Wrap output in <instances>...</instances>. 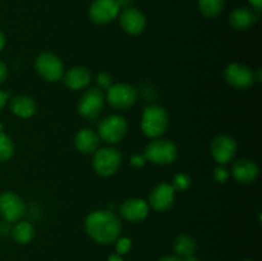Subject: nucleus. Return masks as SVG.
<instances>
[{
  "label": "nucleus",
  "instance_id": "obj_1",
  "mask_svg": "<svg viewBox=\"0 0 262 261\" xmlns=\"http://www.w3.org/2000/svg\"><path fill=\"white\" fill-rule=\"evenodd\" d=\"M87 234L100 245L115 242L122 233V222L110 210H97L84 220Z\"/></svg>",
  "mask_w": 262,
  "mask_h": 261
},
{
  "label": "nucleus",
  "instance_id": "obj_2",
  "mask_svg": "<svg viewBox=\"0 0 262 261\" xmlns=\"http://www.w3.org/2000/svg\"><path fill=\"white\" fill-rule=\"evenodd\" d=\"M169 125L168 112L159 105H150L143 110L141 129L147 137L158 138L165 133Z\"/></svg>",
  "mask_w": 262,
  "mask_h": 261
},
{
  "label": "nucleus",
  "instance_id": "obj_3",
  "mask_svg": "<svg viewBox=\"0 0 262 261\" xmlns=\"http://www.w3.org/2000/svg\"><path fill=\"white\" fill-rule=\"evenodd\" d=\"M178 156V148L171 141L154 140L146 146L145 159L158 165L171 164Z\"/></svg>",
  "mask_w": 262,
  "mask_h": 261
},
{
  "label": "nucleus",
  "instance_id": "obj_4",
  "mask_svg": "<svg viewBox=\"0 0 262 261\" xmlns=\"http://www.w3.org/2000/svg\"><path fill=\"white\" fill-rule=\"evenodd\" d=\"M122 164V154L114 147L100 148L95 153L92 165L95 171L102 177H110L115 174Z\"/></svg>",
  "mask_w": 262,
  "mask_h": 261
},
{
  "label": "nucleus",
  "instance_id": "obj_5",
  "mask_svg": "<svg viewBox=\"0 0 262 261\" xmlns=\"http://www.w3.org/2000/svg\"><path fill=\"white\" fill-rule=\"evenodd\" d=\"M36 72L48 82H58L63 79L64 66L59 56L53 53H42L35 60Z\"/></svg>",
  "mask_w": 262,
  "mask_h": 261
},
{
  "label": "nucleus",
  "instance_id": "obj_6",
  "mask_svg": "<svg viewBox=\"0 0 262 261\" xmlns=\"http://www.w3.org/2000/svg\"><path fill=\"white\" fill-rule=\"evenodd\" d=\"M128 124L124 117L118 114L109 115L99 125V137L107 143H117L127 135Z\"/></svg>",
  "mask_w": 262,
  "mask_h": 261
},
{
  "label": "nucleus",
  "instance_id": "obj_7",
  "mask_svg": "<svg viewBox=\"0 0 262 261\" xmlns=\"http://www.w3.org/2000/svg\"><path fill=\"white\" fill-rule=\"evenodd\" d=\"M224 78L229 86L237 90H245L255 82V72L250 67L239 63H232L224 69Z\"/></svg>",
  "mask_w": 262,
  "mask_h": 261
},
{
  "label": "nucleus",
  "instance_id": "obj_8",
  "mask_svg": "<svg viewBox=\"0 0 262 261\" xmlns=\"http://www.w3.org/2000/svg\"><path fill=\"white\" fill-rule=\"evenodd\" d=\"M137 90L128 83H117L112 84L107 89L106 99L109 104L115 109H128L132 106L137 100Z\"/></svg>",
  "mask_w": 262,
  "mask_h": 261
},
{
  "label": "nucleus",
  "instance_id": "obj_9",
  "mask_svg": "<svg viewBox=\"0 0 262 261\" xmlns=\"http://www.w3.org/2000/svg\"><path fill=\"white\" fill-rule=\"evenodd\" d=\"M105 97L100 89H90L82 95L78 102V113L86 119H95L99 117L104 106Z\"/></svg>",
  "mask_w": 262,
  "mask_h": 261
},
{
  "label": "nucleus",
  "instance_id": "obj_10",
  "mask_svg": "<svg viewBox=\"0 0 262 261\" xmlns=\"http://www.w3.org/2000/svg\"><path fill=\"white\" fill-rule=\"evenodd\" d=\"M25 212V202L18 194L13 192H4L0 194V214L7 222H18Z\"/></svg>",
  "mask_w": 262,
  "mask_h": 261
},
{
  "label": "nucleus",
  "instance_id": "obj_11",
  "mask_svg": "<svg viewBox=\"0 0 262 261\" xmlns=\"http://www.w3.org/2000/svg\"><path fill=\"white\" fill-rule=\"evenodd\" d=\"M89 14L96 25H106L118 17L119 5L115 0H95L90 7Z\"/></svg>",
  "mask_w": 262,
  "mask_h": 261
},
{
  "label": "nucleus",
  "instance_id": "obj_12",
  "mask_svg": "<svg viewBox=\"0 0 262 261\" xmlns=\"http://www.w3.org/2000/svg\"><path fill=\"white\" fill-rule=\"evenodd\" d=\"M238 146L233 137L228 135H220L211 142V154L219 164H228L237 155Z\"/></svg>",
  "mask_w": 262,
  "mask_h": 261
},
{
  "label": "nucleus",
  "instance_id": "obj_13",
  "mask_svg": "<svg viewBox=\"0 0 262 261\" xmlns=\"http://www.w3.org/2000/svg\"><path fill=\"white\" fill-rule=\"evenodd\" d=\"M176 201V189L168 183H160L150 192L148 202L156 211H166L170 209Z\"/></svg>",
  "mask_w": 262,
  "mask_h": 261
},
{
  "label": "nucleus",
  "instance_id": "obj_14",
  "mask_svg": "<svg viewBox=\"0 0 262 261\" xmlns=\"http://www.w3.org/2000/svg\"><path fill=\"white\" fill-rule=\"evenodd\" d=\"M150 206L142 199L125 200L119 207V212L125 220L130 223H140L147 217Z\"/></svg>",
  "mask_w": 262,
  "mask_h": 261
},
{
  "label": "nucleus",
  "instance_id": "obj_15",
  "mask_svg": "<svg viewBox=\"0 0 262 261\" xmlns=\"http://www.w3.org/2000/svg\"><path fill=\"white\" fill-rule=\"evenodd\" d=\"M120 27L129 35H140L146 27V18L138 9L128 7L123 10L119 18Z\"/></svg>",
  "mask_w": 262,
  "mask_h": 261
},
{
  "label": "nucleus",
  "instance_id": "obj_16",
  "mask_svg": "<svg viewBox=\"0 0 262 261\" xmlns=\"http://www.w3.org/2000/svg\"><path fill=\"white\" fill-rule=\"evenodd\" d=\"M232 173L241 183H252L258 177V165L250 159H241L233 164Z\"/></svg>",
  "mask_w": 262,
  "mask_h": 261
},
{
  "label": "nucleus",
  "instance_id": "obj_17",
  "mask_svg": "<svg viewBox=\"0 0 262 261\" xmlns=\"http://www.w3.org/2000/svg\"><path fill=\"white\" fill-rule=\"evenodd\" d=\"M257 13L250 8H237L233 10L229 17V23L234 30L237 31H246L250 30L257 20Z\"/></svg>",
  "mask_w": 262,
  "mask_h": 261
},
{
  "label": "nucleus",
  "instance_id": "obj_18",
  "mask_svg": "<svg viewBox=\"0 0 262 261\" xmlns=\"http://www.w3.org/2000/svg\"><path fill=\"white\" fill-rule=\"evenodd\" d=\"M64 83L71 90H82L91 82V72L86 67H73L63 76Z\"/></svg>",
  "mask_w": 262,
  "mask_h": 261
},
{
  "label": "nucleus",
  "instance_id": "obj_19",
  "mask_svg": "<svg viewBox=\"0 0 262 261\" xmlns=\"http://www.w3.org/2000/svg\"><path fill=\"white\" fill-rule=\"evenodd\" d=\"M74 145L82 154H92L99 148L100 137L94 130L81 129L74 137Z\"/></svg>",
  "mask_w": 262,
  "mask_h": 261
},
{
  "label": "nucleus",
  "instance_id": "obj_20",
  "mask_svg": "<svg viewBox=\"0 0 262 261\" xmlns=\"http://www.w3.org/2000/svg\"><path fill=\"white\" fill-rule=\"evenodd\" d=\"M10 110L20 118H31L37 110L36 102L30 96H17L10 101Z\"/></svg>",
  "mask_w": 262,
  "mask_h": 261
},
{
  "label": "nucleus",
  "instance_id": "obj_21",
  "mask_svg": "<svg viewBox=\"0 0 262 261\" xmlns=\"http://www.w3.org/2000/svg\"><path fill=\"white\" fill-rule=\"evenodd\" d=\"M173 248L177 256H179L181 258H188L194 256L197 245L196 241L192 237H189L187 234H181L174 240Z\"/></svg>",
  "mask_w": 262,
  "mask_h": 261
},
{
  "label": "nucleus",
  "instance_id": "obj_22",
  "mask_svg": "<svg viewBox=\"0 0 262 261\" xmlns=\"http://www.w3.org/2000/svg\"><path fill=\"white\" fill-rule=\"evenodd\" d=\"M12 237L19 245L30 243L35 237V228L27 222L17 223L12 229Z\"/></svg>",
  "mask_w": 262,
  "mask_h": 261
},
{
  "label": "nucleus",
  "instance_id": "obj_23",
  "mask_svg": "<svg viewBox=\"0 0 262 261\" xmlns=\"http://www.w3.org/2000/svg\"><path fill=\"white\" fill-rule=\"evenodd\" d=\"M225 0H199V8L206 18H215L224 9Z\"/></svg>",
  "mask_w": 262,
  "mask_h": 261
},
{
  "label": "nucleus",
  "instance_id": "obj_24",
  "mask_svg": "<svg viewBox=\"0 0 262 261\" xmlns=\"http://www.w3.org/2000/svg\"><path fill=\"white\" fill-rule=\"evenodd\" d=\"M14 146L8 135L0 130V161H7L12 158Z\"/></svg>",
  "mask_w": 262,
  "mask_h": 261
},
{
  "label": "nucleus",
  "instance_id": "obj_25",
  "mask_svg": "<svg viewBox=\"0 0 262 261\" xmlns=\"http://www.w3.org/2000/svg\"><path fill=\"white\" fill-rule=\"evenodd\" d=\"M191 186V177L187 176V174H177L174 177L173 181V188L177 189V191H186L188 187Z\"/></svg>",
  "mask_w": 262,
  "mask_h": 261
},
{
  "label": "nucleus",
  "instance_id": "obj_26",
  "mask_svg": "<svg viewBox=\"0 0 262 261\" xmlns=\"http://www.w3.org/2000/svg\"><path fill=\"white\" fill-rule=\"evenodd\" d=\"M115 251H117V255L122 256L125 255V253L129 252L130 247H132V241L127 237H122V238H118L115 241Z\"/></svg>",
  "mask_w": 262,
  "mask_h": 261
},
{
  "label": "nucleus",
  "instance_id": "obj_27",
  "mask_svg": "<svg viewBox=\"0 0 262 261\" xmlns=\"http://www.w3.org/2000/svg\"><path fill=\"white\" fill-rule=\"evenodd\" d=\"M214 178L215 181L219 182V183H225V182L229 179V171H228V169H225L223 165H219L217 168H215Z\"/></svg>",
  "mask_w": 262,
  "mask_h": 261
},
{
  "label": "nucleus",
  "instance_id": "obj_28",
  "mask_svg": "<svg viewBox=\"0 0 262 261\" xmlns=\"http://www.w3.org/2000/svg\"><path fill=\"white\" fill-rule=\"evenodd\" d=\"M112 76L107 73H100L97 74V84H99L101 89H109V87H112Z\"/></svg>",
  "mask_w": 262,
  "mask_h": 261
},
{
  "label": "nucleus",
  "instance_id": "obj_29",
  "mask_svg": "<svg viewBox=\"0 0 262 261\" xmlns=\"http://www.w3.org/2000/svg\"><path fill=\"white\" fill-rule=\"evenodd\" d=\"M145 156H140V155H135L132 158V165L133 166H143V164H145Z\"/></svg>",
  "mask_w": 262,
  "mask_h": 261
},
{
  "label": "nucleus",
  "instance_id": "obj_30",
  "mask_svg": "<svg viewBox=\"0 0 262 261\" xmlns=\"http://www.w3.org/2000/svg\"><path fill=\"white\" fill-rule=\"evenodd\" d=\"M7 77H8L7 66H5V64L0 60V83H3V82L5 81V79H7Z\"/></svg>",
  "mask_w": 262,
  "mask_h": 261
},
{
  "label": "nucleus",
  "instance_id": "obj_31",
  "mask_svg": "<svg viewBox=\"0 0 262 261\" xmlns=\"http://www.w3.org/2000/svg\"><path fill=\"white\" fill-rule=\"evenodd\" d=\"M250 2V4L252 5L253 10H255L256 13H260L261 9H262V0H248Z\"/></svg>",
  "mask_w": 262,
  "mask_h": 261
},
{
  "label": "nucleus",
  "instance_id": "obj_32",
  "mask_svg": "<svg viewBox=\"0 0 262 261\" xmlns=\"http://www.w3.org/2000/svg\"><path fill=\"white\" fill-rule=\"evenodd\" d=\"M158 261H183V258H181L177 255H166L163 256V257L159 258Z\"/></svg>",
  "mask_w": 262,
  "mask_h": 261
},
{
  "label": "nucleus",
  "instance_id": "obj_33",
  "mask_svg": "<svg viewBox=\"0 0 262 261\" xmlns=\"http://www.w3.org/2000/svg\"><path fill=\"white\" fill-rule=\"evenodd\" d=\"M7 100H8V94L0 90V110L5 106V104H7Z\"/></svg>",
  "mask_w": 262,
  "mask_h": 261
},
{
  "label": "nucleus",
  "instance_id": "obj_34",
  "mask_svg": "<svg viewBox=\"0 0 262 261\" xmlns=\"http://www.w3.org/2000/svg\"><path fill=\"white\" fill-rule=\"evenodd\" d=\"M107 261H123V258L119 255H117V253H113V255L109 256Z\"/></svg>",
  "mask_w": 262,
  "mask_h": 261
},
{
  "label": "nucleus",
  "instance_id": "obj_35",
  "mask_svg": "<svg viewBox=\"0 0 262 261\" xmlns=\"http://www.w3.org/2000/svg\"><path fill=\"white\" fill-rule=\"evenodd\" d=\"M4 45H5V36H4V33H3L2 31H0V51L3 50Z\"/></svg>",
  "mask_w": 262,
  "mask_h": 261
},
{
  "label": "nucleus",
  "instance_id": "obj_36",
  "mask_svg": "<svg viewBox=\"0 0 262 261\" xmlns=\"http://www.w3.org/2000/svg\"><path fill=\"white\" fill-rule=\"evenodd\" d=\"M115 2H117V4L119 5V8H120V7H123V5L129 4L130 0H115Z\"/></svg>",
  "mask_w": 262,
  "mask_h": 261
},
{
  "label": "nucleus",
  "instance_id": "obj_37",
  "mask_svg": "<svg viewBox=\"0 0 262 261\" xmlns=\"http://www.w3.org/2000/svg\"><path fill=\"white\" fill-rule=\"evenodd\" d=\"M243 261H253V260H250V258H248V260H243Z\"/></svg>",
  "mask_w": 262,
  "mask_h": 261
}]
</instances>
